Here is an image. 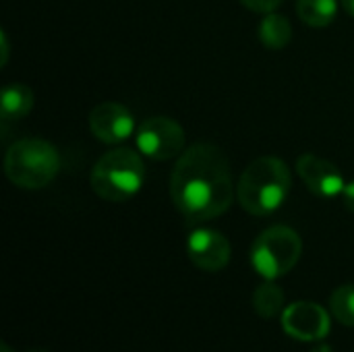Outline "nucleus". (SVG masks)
<instances>
[{"label":"nucleus","instance_id":"nucleus-11","mask_svg":"<svg viewBox=\"0 0 354 352\" xmlns=\"http://www.w3.org/2000/svg\"><path fill=\"white\" fill-rule=\"evenodd\" d=\"M33 102H35V95H33L29 85H25V83H8V85H4L2 102H0L2 118L4 120H21V118H25L31 112Z\"/></svg>","mask_w":354,"mask_h":352},{"label":"nucleus","instance_id":"nucleus-9","mask_svg":"<svg viewBox=\"0 0 354 352\" xmlns=\"http://www.w3.org/2000/svg\"><path fill=\"white\" fill-rule=\"evenodd\" d=\"M89 129L97 141L116 145L135 133V118L127 106L118 102H102L89 112Z\"/></svg>","mask_w":354,"mask_h":352},{"label":"nucleus","instance_id":"nucleus-3","mask_svg":"<svg viewBox=\"0 0 354 352\" xmlns=\"http://www.w3.org/2000/svg\"><path fill=\"white\" fill-rule=\"evenodd\" d=\"M145 162L139 151L116 147L106 151L91 170V189L97 197L110 203L133 199L145 185Z\"/></svg>","mask_w":354,"mask_h":352},{"label":"nucleus","instance_id":"nucleus-17","mask_svg":"<svg viewBox=\"0 0 354 352\" xmlns=\"http://www.w3.org/2000/svg\"><path fill=\"white\" fill-rule=\"evenodd\" d=\"M342 201H344V207L354 214V180L351 183H346V187H344V191H342Z\"/></svg>","mask_w":354,"mask_h":352},{"label":"nucleus","instance_id":"nucleus-18","mask_svg":"<svg viewBox=\"0 0 354 352\" xmlns=\"http://www.w3.org/2000/svg\"><path fill=\"white\" fill-rule=\"evenodd\" d=\"M0 41H2V64H6V60H8V37H6V33L2 31L0 33Z\"/></svg>","mask_w":354,"mask_h":352},{"label":"nucleus","instance_id":"nucleus-16","mask_svg":"<svg viewBox=\"0 0 354 352\" xmlns=\"http://www.w3.org/2000/svg\"><path fill=\"white\" fill-rule=\"evenodd\" d=\"M241 4L253 12L268 15V12H276V8L282 4V0H241Z\"/></svg>","mask_w":354,"mask_h":352},{"label":"nucleus","instance_id":"nucleus-6","mask_svg":"<svg viewBox=\"0 0 354 352\" xmlns=\"http://www.w3.org/2000/svg\"><path fill=\"white\" fill-rule=\"evenodd\" d=\"M137 151L153 162L180 158L185 151V129L170 116L145 118L135 131Z\"/></svg>","mask_w":354,"mask_h":352},{"label":"nucleus","instance_id":"nucleus-15","mask_svg":"<svg viewBox=\"0 0 354 352\" xmlns=\"http://www.w3.org/2000/svg\"><path fill=\"white\" fill-rule=\"evenodd\" d=\"M330 311L342 326L354 328V284H344L332 293Z\"/></svg>","mask_w":354,"mask_h":352},{"label":"nucleus","instance_id":"nucleus-12","mask_svg":"<svg viewBox=\"0 0 354 352\" xmlns=\"http://www.w3.org/2000/svg\"><path fill=\"white\" fill-rule=\"evenodd\" d=\"M259 41L270 50H282L292 39V25L288 17L278 12H268L259 23Z\"/></svg>","mask_w":354,"mask_h":352},{"label":"nucleus","instance_id":"nucleus-2","mask_svg":"<svg viewBox=\"0 0 354 352\" xmlns=\"http://www.w3.org/2000/svg\"><path fill=\"white\" fill-rule=\"evenodd\" d=\"M292 187V174L284 160L261 156L253 160L236 183V199L241 207L257 218L278 212Z\"/></svg>","mask_w":354,"mask_h":352},{"label":"nucleus","instance_id":"nucleus-22","mask_svg":"<svg viewBox=\"0 0 354 352\" xmlns=\"http://www.w3.org/2000/svg\"><path fill=\"white\" fill-rule=\"evenodd\" d=\"M27 352H46V351H41V349H29Z\"/></svg>","mask_w":354,"mask_h":352},{"label":"nucleus","instance_id":"nucleus-5","mask_svg":"<svg viewBox=\"0 0 354 352\" xmlns=\"http://www.w3.org/2000/svg\"><path fill=\"white\" fill-rule=\"evenodd\" d=\"M303 255V241L290 226H270L251 245L249 261L263 280L286 276Z\"/></svg>","mask_w":354,"mask_h":352},{"label":"nucleus","instance_id":"nucleus-8","mask_svg":"<svg viewBox=\"0 0 354 352\" xmlns=\"http://www.w3.org/2000/svg\"><path fill=\"white\" fill-rule=\"evenodd\" d=\"M187 255L191 263L203 272H220L228 266L232 249L230 241L212 228H197L187 239Z\"/></svg>","mask_w":354,"mask_h":352},{"label":"nucleus","instance_id":"nucleus-1","mask_svg":"<svg viewBox=\"0 0 354 352\" xmlns=\"http://www.w3.org/2000/svg\"><path fill=\"white\" fill-rule=\"evenodd\" d=\"M234 193L230 162L218 145L195 143L180 154L170 176V199L187 224L220 218Z\"/></svg>","mask_w":354,"mask_h":352},{"label":"nucleus","instance_id":"nucleus-4","mask_svg":"<svg viewBox=\"0 0 354 352\" xmlns=\"http://www.w3.org/2000/svg\"><path fill=\"white\" fill-rule=\"evenodd\" d=\"M4 172L19 189H44L60 172V154L46 139L25 137L8 147L4 156Z\"/></svg>","mask_w":354,"mask_h":352},{"label":"nucleus","instance_id":"nucleus-19","mask_svg":"<svg viewBox=\"0 0 354 352\" xmlns=\"http://www.w3.org/2000/svg\"><path fill=\"white\" fill-rule=\"evenodd\" d=\"M340 2H342L344 10H346L351 17H354V0H340Z\"/></svg>","mask_w":354,"mask_h":352},{"label":"nucleus","instance_id":"nucleus-7","mask_svg":"<svg viewBox=\"0 0 354 352\" xmlns=\"http://www.w3.org/2000/svg\"><path fill=\"white\" fill-rule=\"evenodd\" d=\"M282 330L301 342H322L332 330L330 313L311 301L292 303L282 313Z\"/></svg>","mask_w":354,"mask_h":352},{"label":"nucleus","instance_id":"nucleus-21","mask_svg":"<svg viewBox=\"0 0 354 352\" xmlns=\"http://www.w3.org/2000/svg\"><path fill=\"white\" fill-rule=\"evenodd\" d=\"M0 352H15V351H12L6 342H2V344H0Z\"/></svg>","mask_w":354,"mask_h":352},{"label":"nucleus","instance_id":"nucleus-20","mask_svg":"<svg viewBox=\"0 0 354 352\" xmlns=\"http://www.w3.org/2000/svg\"><path fill=\"white\" fill-rule=\"evenodd\" d=\"M311 352H334V349H332L330 344H324V342H322V344H317Z\"/></svg>","mask_w":354,"mask_h":352},{"label":"nucleus","instance_id":"nucleus-10","mask_svg":"<svg viewBox=\"0 0 354 352\" xmlns=\"http://www.w3.org/2000/svg\"><path fill=\"white\" fill-rule=\"evenodd\" d=\"M297 172L301 180L305 183V187L322 199L338 197L342 195L346 187L344 174L340 172V168L332 164L330 160L319 158L315 154H303L297 160Z\"/></svg>","mask_w":354,"mask_h":352},{"label":"nucleus","instance_id":"nucleus-13","mask_svg":"<svg viewBox=\"0 0 354 352\" xmlns=\"http://www.w3.org/2000/svg\"><path fill=\"white\" fill-rule=\"evenodd\" d=\"M297 15L309 27H328L338 15V0H299Z\"/></svg>","mask_w":354,"mask_h":352},{"label":"nucleus","instance_id":"nucleus-14","mask_svg":"<svg viewBox=\"0 0 354 352\" xmlns=\"http://www.w3.org/2000/svg\"><path fill=\"white\" fill-rule=\"evenodd\" d=\"M253 307L257 315L272 319L284 313V290L276 284V280H266L253 295Z\"/></svg>","mask_w":354,"mask_h":352}]
</instances>
